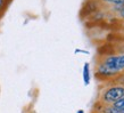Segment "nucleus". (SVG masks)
<instances>
[{"instance_id": "obj_1", "label": "nucleus", "mask_w": 124, "mask_h": 113, "mask_svg": "<svg viewBox=\"0 0 124 113\" xmlns=\"http://www.w3.org/2000/svg\"><path fill=\"white\" fill-rule=\"evenodd\" d=\"M124 72V53L110 54L98 61L96 66V77L100 80L112 81Z\"/></svg>"}, {"instance_id": "obj_2", "label": "nucleus", "mask_w": 124, "mask_h": 113, "mask_svg": "<svg viewBox=\"0 0 124 113\" xmlns=\"http://www.w3.org/2000/svg\"><path fill=\"white\" fill-rule=\"evenodd\" d=\"M109 83L110 85L104 87L100 90V94H99L98 102L101 105H113L124 97L123 85L114 83L112 81H109Z\"/></svg>"}, {"instance_id": "obj_3", "label": "nucleus", "mask_w": 124, "mask_h": 113, "mask_svg": "<svg viewBox=\"0 0 124 113\" xmlns=\"http://www.w3.org/2000/svg\"><path fill=\"white\" fill-rule=\"evenodd\" d=\"M101 4H105V5H108L110 9L114 10V13H116L120 10L121 8L124 6V0H99Z\"/></svg>"}, {"instance_id": "obj_4", "label": "nucleus", "mask_w": 124, "mask_h": 113, "mask_svg": "<svg viewBox=\"0 0 124 113\" xmlns=\"http://www.w3.org/2000/svg\"><path fill=\"white\" fill-rule=\"evenodd\" d=\"M82 74H83V83L85 86H89V83H90V64L89 63H84Z\"/></svg>"}, {"instance_id": "obj_5", "label": "nucleus", "mask_w": 124, "mask_h": 113, "mask_svg": "<svg viewBox=\"0 0 124 113\" xmlns=\"http://www.w3.org/2000/svg\"><path fill=\"white\" fill-rule=\"evenodd\" d=\"M8 4H9V0H0V13L2 14L4 10L7 8Z\"/></svg>"}, {"instance_id": "obj_6", "label": "nucleus", "mask_w": 124, "mask_h": 113, "mask_svg": "<svg viewBox=\"0 0 124 113\" xmlns=\"http://www.w3.org/2000/svg\"><path fill=\"white\" fill-rule=\"evenodd\" d=\"M114 106H116L117 109H121V110H124V97L122 98V99H120L117 103H115V104H113Z\"/></svg>"}, {"instance_id": "obj_7", "label": "nucleus", "mask_w": 124, "mask_h": 113, "mask_svg": "<svg viewBox=\"0 0 124 113\" xmlns=\"http://www.w3.org/2000/svg\"><path fill=\"white\" fill-rule=\"evenodd\" d=\"M117 17H118V18H121L122 21H124V6L121 8L120 10L117 11Z\"/></svg>"}, {"instance_id": "obj_8", "label": "nucleus", "mask_w": 124, "mask_h": 113, "mask_svg": "<svg viewBox=\"0 0 124 113\" xmlns=\"http://www.w3.org/2000/svg\"><path fill=\"white\" fill-rule=\"evenodd\" d=\"M76 113H84V111H83V110H79Z\"/></svg>"}]
</instances>
